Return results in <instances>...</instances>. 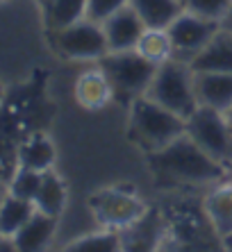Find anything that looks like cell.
Wrapping results in <instances>:
<instances>
[{
  "instance_id": "cell-1",
  "label": "cell",
  "mask_w": 232,
  "mask_h": 252,
  "mask_svg": "<svg viewBox=\"0 0 232 252\" xmlns=\"http://www.w3.org/2000/svg\"><path fill=\"white\" fill-rule=\"evenodd\" d=\"M146 157L157 184L164 189L205 187L219 184L230 177V170L214 157H209L187 132L162 150L148 153Z\"/></svg>"
},
{
  "instance_id": "cell-2",
  "label": "cell",
  "mask_w": 232,
  "mask_h": 252,
  "mask_svg": "<svg viewBox=\"0 0 232 252\" xmlns=\"http://www.w3.org/2000/svg\"><path fill=\"white\" fill-rule=\"evenodd\" d=\"M187 132V118L173 114L148 95H139L130 102L128 136L146 155L162 150L171 141Z\"/></svg>"
},
{
  "instance_id": "cell-3",
  "label": "cell",
  "mask_w": 232,
  "mask_h": 252,
  "mask_svg": "<svg viewBox=\"0 0 232 252\" xmlns=\"http://www.w3.org/2000/svg\"><path fill=\"white\" fill-rule=\"evenodd\" d=\"M98 68L107 77L114 98H118L121 102H132L139 95H146L157 73L155 62L146 59L137 48L134 50H110L105 57L98 59Z\"/></svg>"
},
{
  "instance_id": "cell-4",
  "label": "cell",
  "mask_w": 232,
  "mask_h": 252,
  "mask_svg": "<svg viewBox=\"0 0 232 252\" xmlns=\"http://www.w3.org/2000/svg\"><path fill=\"white\" fill-rule=\"evenodd\" d=\"M146 95L182 118H189L200 107L193 84V70L180 59H168L157 66V73Z\"/></svg>"
},
{
  "instance_id": "cell-5",
  "label": "cell",
  "mask_w": 232,
  "mask_h": 252,
  "mask_svg": "<svg viewBox=\"0 0 232 252\" xmlns=\"http://www.w3.org/2000/svg\"><path fill=\"white\" fill-rule=\"evenodd\" d=\"M187 134L209 157H214L219 164L232 170V123L226 112L200 105L187 118Z\"/></svg>"
},
{
  "instance_id": "cell-6",
  "label": "cell",
  "mask_w": 232,
  "mask_h": 252,
  "mask_svg": "<svg viewBox=\"0 0 232 252\" xmlns=\"http://www.w3.org/2000/svg\"><path fill=\"white\" fill-rule=\"evenodd\" d=\"M89 209L93 211L96 220L103 227L121 232L128 225H132L137 218L144 216L148 207L130 189L112 187V189H103L98 193H93L89 198Z\"/></svg>"
},
{
  "instance_id": "cell-7",
  "label": "cell",
  "mask_w": 232,
  "mask_h": 252,
  "mask_svg": "<svg viewBox=\"0 0 232 252\" xmlns=\"http://www.w3.org/2000/svg\"><path fill=\"white\" fill-rule=\"evenodd\" d=\"M55 48L66 59H80V62H98L100 57L110 53L107 36H105L103 23L80 18L76 23L55 30Z\"/></svg>"
},
{
  "instance_id": "cell-8",
  "label": "cell",
  "mask_w": 232,
  "mask_h": 252,
  "mask_svg": "<svg viewBox=\"0 0 232 252\" xmlns=\"http://www.w3.org/2000/svg\"><path fill=\"white\" fill-rule=\"evenodd\" d=\"M221 28H223V23H219V21H209V18H203L185 9L166 28L168 36H171V43H173V59H180V62L189 64L212 41V36Z\"/></svg>"
},
{
  "instance_id": "cell-9",
  "label": "cell",
  "mask_w": 232,
  "mask_h": 252,
  "mask_svg": "<svg viewBox=\"0 0 232 252\" xmlns=\"http://www.w3.org/2000/svg\"><path fill=\"white\" fill-rule=\"evenodd\" d=\"M164 220H166V241H178V248H212V243L205 241L219 239V236L207 234L205 236L200 229H214L209 223L205 207L196 209V207L187 205H173L162 211Z\"/></svg>"
},
{
  "instance_id": "cell-10",
  "label": "cell",
  "mask_w": 232,
  "mask_h": 252,
  "mask_svg": "<svg viewBox=\"0 0 232 252\" xmlns=\"http://www.w3.org/2000/svg\"><path fill=\"white\" fill-rule=\"evenodd\" d=\"M166 241V220L159 209H146L141 218L121 229L123 250H157Z\"/></svg>"
},
{
  "instance_id": "cell-11",
  "label": "cell",
  "mask_w": 232,
  "mask_h": 252,
  "mask_svg": "<svg viewBox=\"0 0 232 252\" xmlns=\"http://www.w3.org/2000/svg\"><path fill=\"white\" fill-rule=\"evenodd\" d=\"M105 36H107V46L110 50H134L144 34V21L132 5L121 7L116 14H112L103 23Z\"/></svg>"
},
{
  "instance_id": "cell-12",
  "label": "cell",
  "mask_w": 232,
  "mask_h": 252,
  "mask_svg": "<svg viewBox=\"0 0 232 252\" xmlns=\"http://www.w3.org/2000/svg\"><path fill=\"white\" fill-rule=\"evenodd\" d=\"M193 73H232V32L221 28L212 41L189 62Z\"/></svg>"
},
{
  "instance_id": "cell-13",
  "label": "cell",
  "mask_w": 232,
  "mask_h": 252,
  "mask_svg": "<svg viewBox=\"0 0 232 252\" xmlns=\"http://www.w3.org/2000/svg\"><path fill=\"white\" fill-rule=\"evenodd\" d=\"M198 105L219 112L232 109V73H193Z\"/></svg>"
},
{
  "instance_id": "cell-14",
  "label": "cell",
  "mask_w": 232,
  "mask_h": 252,
  "mask_svg": "<svg viewBox=\"0 0 232 252\" xmlns=\"http://www.w3.org/2000/svg\"><path fill=\"white\" fill-rule=\"evenodd\" d=\"M203 207L219 239H232V180L214 184V189L205 195Z\"/></svg>"
},
{
  "instance_id": "cell-15",
  "label": "cell",
  "mask_w": 232,
  "mask_h": 252,
  "mask_svg": "<svg viewBox=\"0 0 232 252\" xmlns=\"http://www.w3.org/2000/svg\"><path fill=\"white\" fill-rule=\"evenodd\" d=\"M55 227H57V218L48 216L43 211H35L32 218L16 232L12 243L16 250H23V252L43 250L48 246V241L52 239V234H55Z\"/></svg>"
},
{
  "instance_id": "cell-16",
  "label": "cell",
  "mask_w": 232,
  "mask_h": 252,
  "mask_svg": "<svg viewBox=\"0 0 232 252\" xmlns=\"http://www.w3.org/2000/svg\"><path fill=\"white\" fill-rule=\"evenodd\" d=\"M76 98L84 109L96 112V109H103V107L114 98V94H112V87H110V82H107L105 73L100 68H96V70H87V73H82V75L77 77Z\"/></svg>"
},
{
  "instance_id": "cell-17",
  "label": "cell",
  "mask_w": 232,
  "mask_h": 252,
  "mask_svg": "<svg viewBox=\"0 0 232 252\" xmlns=\"http://www.w3.org/2000/svg\"><path fill=\"white\" fill-rule=\"evenodd\" d=\"M130 5L141 16L146 28L153 30H166L185 12L182 0H130Z\"/></svg>"
},
{
  "instance_id": "cell-18",
  "label": "cell",
  "mask_w": 232,
  "mask_h": 252,
  "mask_svg": "<svg viewBox=\"0 0 232 252\" xmlns=\"http://www.w3.org/2000/svg\"><path fill=\"white\" fill-rule=\"evenodd\" d=\"M55 164V146L43 134H32L18 148V166L46 173Z\"/></svg>"
},
{
  "instance_id": "cell-19",
  "label": "cell",
  "mask_w": 232,
  "mask_h": 252,
  "mask_svg": "<svg viewBox=\"0 0 232 252\" xmlns=\"http://www.w3.org/2000/svg\"><path fill=\"white\" fill-rule=\"evenodd\" d=\"M35 211H37L35 202L7 193L2 205H0V234L7 236V239H14L16 232L32 218Z\"/></svg>"
},
{
  "instance_id": "cell-20",
  "label": "cell",
  "mask_w": 232,
  "mask_h": 252,
  "mask_svg": "<svg viewBox=\"0 0 232 252\" xmlns=\"http://www.w3.org/2000/svg\"><path fill=\"white\" fill-rule=\"evenodd\" d=\"M64 205H66L64 182H62L52 170H46L43 177H41V187H39L37 198H35L37 211H43V214H48V216L57 218L59 214L64 211Z\"/></svg>"
},
{
  "instance_id": "cell-21",
  "label": "cell",
  "mask_w": 232,
  "mask_h": 252,
  "mask_svg": "<svg viewBox=\"0 0 232 252\" xmlns=\"http://www.w3.org/2000/svg\"><path fill=\"white\" fill-rule=\"evenodd\" d=\"M80 18H87V0H46V21L52 32Z\"/></svg>"
},
{
  "instance_id": "cell-22",
  "label": "cell",
  "mask_w": 232,
  "mask_h": 252,
  "mask_svg": "<svg viewBox=\"0 0 232 252\" xmlns=\"http://www.w3.org/2000/svg\"><path fill=\"white\" fill-rule=\"evenodd\" d=\"M137 50H139L146 59L155 62L157 66L168 62V59H173V43H171V36H168L166 30L146 28L139 43H137Z\"/></svg>"
},
{
  "instance_id": "cell-23",
  "label": "cell",
  "mask_w": 232,
  "mask_h": 252,
  "mask_svg": "<svg viewBox=\"0 0 232 252\" xmlns=\"http://www.w3.org/2000/svg\"><path fill=\"white\" fill-rule=\"evenodd\" d=\"M69 250H73V252H116V250H123L121 248V232L105 227L103 232H96V234L77 239L76 243L69 246Z\"/></svg>"
},
{
  "instance_id": "cell-24",
  "label": "cell",
  "mask_w": 232,
  "mask_h": 252,
  "mask_svg": "<svg viewBox=\"0 0 232 252\" xmlns=\"http://www.w3.org/2000/svg\"><path fill=\"white\" fill-rule=\"evenodd\" d=\"M41 177H43V173H39V170L18 166V173L14 175L12 184H9V193L16 195V198L35 202L37 191H39V187H41Z\"/></svg>"
},
{
  "instance_id": "cell-25",
  "label": "cell",
  "mask_w": 232,
  "mask_h": 252,
  "mask_svg": "<svg viewBox=\"0 0 232 252\" xmlns=\"http://www.w3.org/2000/svg\"><path fill=\"white\" fill-rule=\"evenodd\" d=\"M182 2H185L187 12L198 14L209 21H219V23L226 21L232 9V0H182Z\"/></svg>"
},
{
  "instance_id": "cell-26",
  "label": "cell",
  "mask_w": 232,
  "mask_h": 252,
  "mask_svg": "<svg viewBox=\"0 0 232 252\" xmlns=\"http://www.w3.org/2000/svg\"><path fill=\"white\" fill-rule=\"evenodd\" d=\"M125 5H130V0H87V18L96 23H105L112 14H116Z\"/></svg>"
},
{
  "instance_id": "cell-27",
  "label": "cell",
  "mask_w": 232,
  "mask_h": 252,
  "mask_svg": "<svg viewBox=\"0 0 232 252\" xmlns=\"http://www.w3.org/2000/svg\"><path fill=\"white\" fill-rule=\"evenodd\" d=\"M223 28L230 30V32H232V9H230V14L226 16V21H223Z\"/></svg>"
},
{
  "instance_id": "cell-28",
  "label": "cell",
  "mask_w": 232,
  "mask_h": 252,
  "mask_svg": "<svg viewBox=\"0 0 232 252\" xmlns=\"http://www.w3.org/2000/svg\"><path fill=\"white\" fill-rule=\"evenodd\" d=\"M2 248H7V236L0 234V250H2Z\"/></svg>"
},
{
  "instance_id": "cell-29",
  "label": "cell",
  "mask_w": 232,
  "mask_h": 252,
  "mask_svg": "<svg viewBox=\"0 0 232 252\" xmlns=\"http://www.w3.org/2000/svg\"><path fill=\"white\" fill-rule=\"evenodd\" d=\"M5 195H7V193H5V189L0 187V205H2V200H5Z\"/></svg>"
},
{
  "instance_id": "cell-30",
  "label": "cell",
  "mask_w": 232,
  "mask_h": 252,
  "mask_svg": "<svg viewBox=\"0 0 232 252\" xmlns=\"http://www.w3.org/2000/svg\"><path fill=\"white\" fill-rule=\"evenodd\" d=\"M228 118H230V123H232V109H230V112H228Z\"/></svg>"
},
{
  "instance_id": "cell-31",
  "label": "cell",
  "mask_w": 232,
  "mask_h": 252,
  "mask_svg": "<svg viewBox=\"0 0 232 252\" xmlns=\"http://www.w3.org/2000/svg\"><path fill=\"white\" fill-rule=\"evenodd\" d=\"M2 94H5V91H2V84H0V98H2Z\"/></svg>"
},
{
  "instance_id": "cell-32",
  "label": "cell",
  "mask_w": 232,
  "mask_h": 252,
  "mask_svg": "<svg viewBox=\"0 0 232 252\" xmlns=\"http://www.w3.org/2000/svg\"><path fill=\"white\" fill-rule=\"evenodd\" d=\"M230 177H232V170H230Z\"/></svg>"
},
{
  "instance_id": "cell-33",
  "label": "cell",
  "mask_w": 232,
  "mask_h": 252,
  "mask_svg": "<svg viewBox=\"0 0 232 252\" xmlns=\"http://www.w3.org/2000/svg\"><path fill=\"white\" fill-rule=\"evenodd\" d=\"M0 2H2V0H0Z\"/></svg>"
}]
</instances>
